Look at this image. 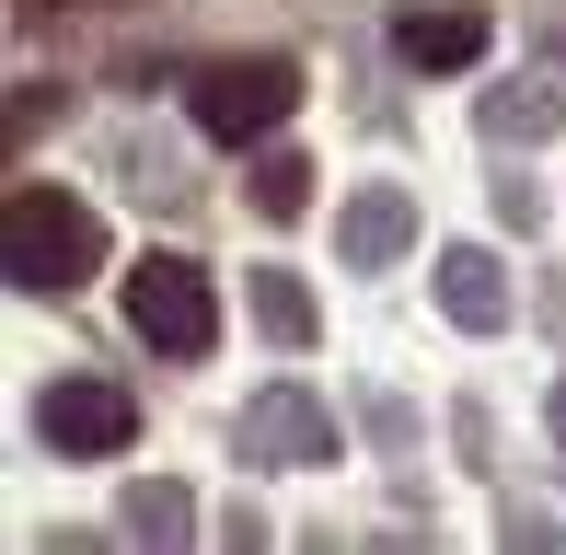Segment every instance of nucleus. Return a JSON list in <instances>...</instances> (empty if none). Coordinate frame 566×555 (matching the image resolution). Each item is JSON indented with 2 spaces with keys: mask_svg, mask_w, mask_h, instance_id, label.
<instances>
[{
  "mask_svg": "<svg viewBox=\"0 0 566 555\" xmlns=\"http://www.w3.org/2000/svg\"><path fill=\"white\" fill-rule=\"evenodd\" d=\"M0 266H12V290L70 301L93 266H105V220H93V197H70V186H12V209H0Z\"/></svg>",
  "mask_w": 566,
  "mask_h": 555,
  "instance_id": "1",
  "label": "nucleus"
},
{
  "mask_svg": "<svg viewBox=\"0 0 566 555\" xmlns=\"http://www.w3.org/2000/svg\"><path fill=\"white\" fill-rule=\"evenodd\" d=\"M186 105H197V128H209L220 150H254V139H277V128H290L301 70H290V59H209Z\"/></svg>",
  "mask_w": 566,
  "mask_h": 555,
  "instance_id": "2",
  "label": "nucleus"
},
{
  "mask_svg": "<svg viewBox=\"0 0 566 555\" xmlns=\"http://www.w3.org/2000/svg\"><path fill=\"white\" fill-rule=\"evenodd\" d=\"M127 324H139V347H163V359H209V336H220L209 266L197 255H139L127 266Z\"/></svg>",
  "mask_w": 566,
  "mask_h": 555,
  "instance_id": "3",
  "label": "nucleus"
},
{
  "mask_svg": "<svg viewBox=\"0 0 566 555\" xmlns=\"http://www.w3.org/2000/svg\"><path fill=\"white\" fill-rule=\"evenodd\" d=\"M46 440L59 451H127L139 440V394L105 383V370H70V383H46Z\"/></svg>",
  "mask_w": 566,
  "mask_h": 555,
  "instance_id": "4",
  "label": "nucleus"
},
{
  "mask_svg": "<svg viewBox=\"0 0 566 555\" xmlns=\"http://www.w3.org/2000/svg\"><path fill=\"white\" fill-rule=\"evenodd\" d=\"M394 59L405 70H474L485 59V12H462V0H417V12H394Z\"/></svg>",
  "mask_w": 566,
  "mask_h": 555,
  "instance_id": "5",
  "label": "nucleus"
},
{
  "mask_svg": "<svg viewBox=\"0 0 566 555\" xmlns=\"http://www.w3.org/2000/svg\"><path fill=\"white\" fill-rule=\"evenodd\" d=\"M440 301H451V324H474V336H497V324H509L497 266H485V255H440Z\"/></svg>",
  "mask_w": 566,
  "mask_h": 555,
  "instance_id": "6",
  "label": "nucleus"
},
{
  "mask_svg": "<svg viewBox=\"0 0 566 555\" xmlns=\"http://www.w3.org/2000/svg\"><path fill=\"white\" fill-rule=\"evenodd\" d=\"M254 209L301 220V209H313V163H301V150H266V163H254Z\"/></svg>",
  "mask_w": 566,
  "mask_h": 555,
  "instance_id": "7",
  "label": "nucleus"
},
{
  "mask_svg": "<svg viewBox=\"0 0 566 555\" xmlns=\"http://www.w3.org/2000/svg\"><path fill=\"white\" fill-rule=\"evenodd\" d=\"M254 313H266L277 347H313V301H301V278H254Z\"/></svg>",
  "mask_w": 566,
  "mask_h": 555,
  "instance_id": "8",
  "label": "nucleus"
},
{
  "mask_svg": "<svg viewBox=\"0 0 566 555\" xmlns=\"http://www.w3.org/2000/svg\"><path fill=\"white\" fill-rule=\"evenodd\" d=\"M394 243H405V197H370V209L347 220V255H358V266H381Z\"/></svg>",
  "mask_w": 566,
  "mask_h": 555,
  "instance_id": "9",
  "label": "nucleus"
}]
</instances>
